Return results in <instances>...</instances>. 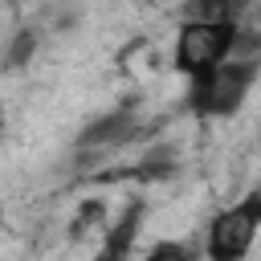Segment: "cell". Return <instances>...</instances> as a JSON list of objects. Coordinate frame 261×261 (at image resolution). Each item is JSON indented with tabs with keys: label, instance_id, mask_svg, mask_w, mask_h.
<instances>
[{
	"label": "cell",
	"instance_id": "obj_1",
	"mask_svg": "<svg viewBox=\"0 0 261 261\" xmlns=\"http://www.w3.org/2000/svg\"><path fill=\"white\" fill-rule=\"evenodd\" d=\"M257 77H261V57L257 53H232V57H224L212 69L192 77L188 106L200 118H228V114H237L245 106Z\"/></svg>",
	"mask_w": 261,
	"mask_h": 261
},
{
	"label": "cell",
	"instance_id": "obj_2",
	"mask_svg": "<svg viewBox=\"0 0 261 261\" xmlns=\"http://www.w3.org/2000/svg\"><path fill=\"white\" fill-rule=\"evenodd\" d=\"M237 37H241V24L237 20H212V16H188L175 33V69L184 77H196L204 69H212L216 61L232 57L237 53Z\"/></svg>",
	"mask_w": 261,
	"mask_h": 261
},
{
	"label": "cell",
	"instance_id": "obj_3",
	"mask_svg": "<svg viewBox=\"0 0 261 261\" xmlns=\"http://www.w3.org/2000/svg\"><path fill=\"white\" fill-rule=\"evenodd\" d=\"M261 232V188L245 192L237 204H228L224 212L212 216L208 224V257L212 261H237L253 249Z\"/></svg>",
	"mask_w": 261,
	"mask_h": 261
},
{
	"label": "cell",
	"instance_id": "obj_4",
	"mask_svg": "<svg viewBox=\"0 0 261 261\" xmlns=\"http://www.w3.org/2000/svg\"><path fill=\"white\" fill-rule=\"evenodd\" d=\"M135 135H139V114L130 106H118L77 135V151H114V147L130 143Z\"/></svg>",
	"mask_w": 261,
	"mask_h": 261
},
{
	"label": "cell",
	"instance_id": "obj_5",
	"mask_svg": "<svg viewBox=\"0 0 261 261\" xmlns=\"http://www.w3.org/2000/svg\"><path fill=\"white\" fill-rule=\"evenodd\" d=\"M139 220H143V204L135 200V208H126V212H122V220L110 228V237H106L102 253H106V257H122V253H130V241H135V232H139Z\"/></svg>",
	"mask_w": 261,
	"mask_h": 261
},
{
	"label": "cell",
	"instance_id": "obj_6",
	"mask_svg": "<svg viewBox=\"0 0 261 261\" xmlns=\"http://www.w3.org/2000/svg\"><path fill=\"white\" fill-rule=\"evenodd\" d=\"M171 171H175V151H171V147H155L139 167H130L135 179H163V175H171Z\"/></svg>",
	"mask_w": 261,
	"mask_h": 261
},
{
	"label": "cell",
	"instance_id": "obj_7",
	"mask_svg": "<svg viewBox=\"0 0 261 261\" xmlns=\"http://www.w3.org/2000/svg\"><path fill=\"white\" fill-rule=\"evenodd\" d=\"M249 8V0H192V16H212V20H237Z\"/></svg>",
	"mask_w": 261,
	"mask_h": 261
},
{
	"label": "cell",
	"instance_id": "obj_8",
	"mask_svg": "<svg viewBox=\"0 0 261 261\" xmlns=\"http://www.w3.org/2000/svg\"><path fill=\"white\" fill-rule=\"evenodd\" d=\"M33 53H37V37H33V29H24V33L12 41V49H8V65H24Z\"/></svg>",
	"mask_w": 261,
	"mask_h": 261
},
{
	"label": "cell",
	"instance_id": "obj_9",
	"mask_svg": "<svg viewBox=\"0 0 261 261\" xmlns=\"http://www.w3.org/2000/svg\"><path fill=\"white\" fill-rule=\"evenodd\" d=\"M151 257H188V249L184 245H155Z\"/></svg>",
	"mask_w": 261,
	"mask_h": 261
}]
</instances>
